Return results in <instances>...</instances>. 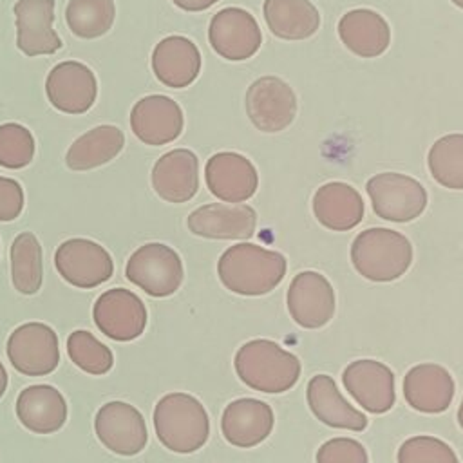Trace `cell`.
I'll use <instances>...</instances> for the list:
<instances>
[{"mask_svg":"<svg viewBox=\"0 0 463 463\" xmlns=\"http://www.w3.org/2000/svg\"><path fill=\"white\" fill-rule=\"evenodd\" d=\"M172 2L184 11H204L219 0H172Z\"/></svg>","mask_w":463,"mask_h":463,"instance_id":"obj_38","label":"cell"},{"mask_svg":"<svg viewBox=\"0 0 463 463\" xmlns=\"http://www.w3.org/2000/svg\"><path fill=\"white\" fill-rule=\"evenodd\" d=\"M454 378L439 364L425 362L411 367L403 376L405 402L418 412L439 414L454 398Z\"/></svg>","mask_w":463,"mask_h":463,"instance_id":"obj_21","label":"cell"},{"mask_svg":"<svg viewBox=\"0 0 463 463\" xmlns=\"http://www.w3.org/2000/svg\"><path fill=\"white\" fill-rule=\"evenodd\" d=\"M45 92L54 109L65 114H83L96 101L98 80L85 63L65 60L47 74Z\"/></svg>","mask_w":463,"mask_h":463,"instance_id":"obj_15","label":"cell"},{"mask_svg":"<svg viewBox=\"0 0 463 463\" xmlns=\"http://www.w3.org/2000/svg\"><path fill=\"white\" fill-rule=\"evenodd\" d=\"M11 280L22 295H34L43 282L42 244L33 232H22L11 244Z\"/></svg>","mask_w":463,"mask_h":463,"instance_id":"obj_30","label":"cell"},{"mask_svg":"<svg viewBox=\"0 0 463 463\" xmlns=\"http://www.w3.org/2000/svg\"><path fill=\"white\" fill-rule=\"evenodd\" d=\"M235 373L253 391L279 394L289 391L300 376V360L268 338H253L239 347Z\"/></svg>","mask_w":463,"mask_h":463,"instance_id":"obj_2","label":"cell"},{"mask_svg":"<svg viewBox=\"0 0 463 463\" xmlns=\"http://www.w3.org/2000/svg\"><path fill=\"white\" fill-rule=\"evenodd\" d=\"M398 463H459L454 449L434 436H412L405 439L396 454Z\"/></svg>","mask_w":463,"mask_h":463,"instance_id":"obj_35","label":"cell"},{"mask_svg":"<svg viewBox=\"0 0 463 463\" xmlns=\"http://www.w3.org/2000/svg\"><path fill=\"white\" fill-rule=\"evenodd\" d=\"M208 190L226 201L242 203L257 192L259 175L253 163L237 152H217L204 166Z\"/></svg>","mask_w":463,"mask_h":463,"instance_id":"obj_17","label":"cell"},{"mask_svg":"<svg viewBox=\"0 0 463 463\" xmlns=\"http://www.w3.org/2000/svg\"><path fill=\"white\" fill-rule=\"evenodd\" d=\"M317 463H369L365 447L353 438H331L317 450Z\"/></svg>","mask_w":463,"mask_h":463,"instance_id":"obj_36","label":"cell"},{"mask_svg":"<svg viewBox=\"0 0 463 463\" xmlns=\"http://www.w3.org/2000/svg\"><path fill=\"white\" fill-rule=\"evenodd\" d=\"M351 262L367 280L391 282L400 279L412 262L411 241L391 228L360 232L351 244Z\"/></svg>","mask_w":463,"mask_h":463,"instance_id":"obj_4","label":"cell"},{"mask_svg":"<svg viewBox=\"0 0 463 463\" xmlns=\"http://www.w3.org/2000/svg\"><path fill=\"white\" fill-rule=\"evenodd\" d=\"M94 430L98 439L119 456H136L148 441L143 414L134 405L119 400L99 407L94 418Z\"/></svg>","mask_w":463,"mask_h":463,"instance_id":"obj_11","label":"cell"},{"mask_svg":"<svg viewBox=\"0 0 463 463\" xmlns=\"http://www.w3.org/2000/svg\"><path fill=\"white\" fill-rule=\"evenodd\" d=\"M288 311L306 329L324 327L335 315V289L318 271H300L288 288Z\"/></svg>","mask_w":463,"mask_h":463,"instance_id":"obj_13","label":"cell"},{"mask_svg":"<svg viewBox=\"0 0 463 463\" xmlns=\"http://www.w3.org/2000/svg\"><path fill=\"white\" fill-rule=\"evenodd\" d=\"M125 136L114 125H99L81 134L67 150L65 163L71 170H92L112 161L123 148Z\"/></svg>","mask_w":463,"mask_h":463,"instance_id":"obj_29","label":"cell"},{"mask_svg":"<svg viewBox=\"0 0 463 463\" xmlns=\"http://www.w3.org/2000/svg\"><path fill=\"white\" fill-rule=\"evenodd\" d=\"M152 188L168 203H186L199 190V159L188 148L163 154L152 168Z\"/></svg>","mask_w":463,"mask_h":463,"instance_id":"obj_22","label":"cell"},{"mask_svg":"<svg viewBox=\"0 0 463 463\" xmlns=\"http://www.w3.org/2000/svg\"><path fill=\"white\" fill-rule=\"evenodd\" d=\"M313 213L322 226L335 232H347L360 224L364 199L351 184L331 181L315 192Z\"/></svg>","mask_w":463,"mask_h":463,"instance_id":"obj_26","label":"cell"},{"mask_svg":"<svg viewBox=\"0 0 463 463\" xmlns=\"http://www.w3.org/2000/svg\"><path fill=\"white\" fill-rule=\"evenodd\" d=\"M154 429L161 445L177 454L199 450L210 436L204 405L188 392H168L154 407Z\"/></svg>","mask_w":463,"mask_h":463,"instance_id":"obj_3","label":"cell"},{"mask_svg":"<svg viewBox=\"0 0 463 463\" xmlns=\"http://www.w3.org/2000/svg\"><path fill=\"white\" fill-rule=\"evenodd\" d=\"M16 416L31 432L52 434L67 421V402L52 385H29L16 398Z\"/></svg>","mask_w":463,"mask_h":463,"instance_id":"obj_25","label":"cell"},{"mask_svg":"<svg viewBox=\"0 0 463 463\" xmlns=\"http://www.w3.org/2000/svg\"><path fill=\"white\" fill-rule=\"evenodd\" d=\"M152 71L166 87H188L199 76L201 52L184 36H166L152 51Z\"/></svg>","mask_w":463,"mask_h":463,"instance_id":"obj_24","label":"cell"},{"mask_svg":"<svg viewBox=\"0 0 463 463\" xmlns=\"http://www.w3.org/2000/svg\"><path fill=\"white\" fill-rule=\"evenodd\" d=\"M5 389H7V371H5L4 364L0 362V398L4 396Z\"/></svg>","mask_w":463,"mask_h":463,"instance_id":"obj_39","label":"cell"},{"mask_svg":"<svg viewBox=\"0 0 463 463\" xmlns=\"http://www.w3.org/2000/svg\"><path fill=\"white\" fill-rule=\"evenodd\" d=\"M183 110L179 103L168 96H145L130 110V128L134 136L152 146L177 139L183 132Z\"/></svg>","mask_w":463,"mask_h":463,"instance_id":"obj_16","label":"cell"},{"mask_svg":"<svg viewBox=\"0 0 463 463\" xmlns=\"http://www.w3.org/2000/svg\"><path fill=\"white\" fill-rule=\"evenodd\" d=\"M188 230L204 239L235 241L250 239L257 226V213L248 204L226 206L210 203L195 208L186 219Z\"/></svg>","mask_w":463,"mask_h":463,"instance_id":"obj_19","label":"cell"},{"mask_svg":"<svg viewBox=\"0 0 463 463\" xmlns=\"http://www.w3.org/2000/svg\"><path fill=\"white\" fill-rule=\"evenodd\" d=\"M452 4H456V7H461L463 9V0H450Z\"/></svg>","mask_w":463,"mask_h":463,"instance_id":"obj_41","label":"cell"},{"mask_svg":"<svg viewBox=\"0 0 463 463\" xmlns=\"http://www.w3.org/2000/svg\"><path fill=\"white\" fill-rule=\"evenodd\" d=\"M54 266L71 286L90 289L107 282L114 273L110 253L90 239H67L54 251Z\"/></svg>","mask_w":463,"mask_h":463,"instance_id":"obj_8","label":"cell"},{"mask_svg":"<svg viewBox=\"0 0 463 463\" xmlns=\"http://www.w3.org/2000/svg\"><path fill=\"white\" fill-rule=\"evenodd\" d=\"M34 156V137L20 123L0 125V166L18 170L27 166Z\"/></svg>","mask_w":463,"mask_h":463,"instance_id":"obj_34","label":"cell"},{"mask_svg":"<svg viewBox=\"0 0 463 463\" xmlns=\"http://www.w3.org/2000/svg\"><path fill=\"white\" fill-rule=\"evenodd\" d=\"M24 188L18 181L0 175V221H14L24 210Z\"/></svg>","mask_w":463,"mask_h":463,"instance_id":"obj_37","label":"cell"},{"mask_svg":"<svg viewBox=\"0 0 463 463\" xmlns=\"http://www.w3.org/2000/svg\"><path fill=\"white\" fill-rule=\"evenodd\" d=\"M288 269L286 257L259 244L239 242L230 246L217 262L222 286L237 295L259 297L273 291Z\"/></svg>","mask_w":463,"mask_h":463,"instance_id":"obj_1","label":"cell"},{"mask_svg":"<svg viewBox=\"0 0 463 463\" xmlns=\"http://www.w3.org/2000/svg\"><path fill=\"white\" fill-rule=\"evenodd\" d=\"M458 423L463 429V398H461V403H459V409H458Z\"/></svg>","mask_w":463,"mask_h":463,"instance_id":"obj_40","label":"cell"},{"mask_svg":"<svg viewBox=\"0 0 463 463\" xmlns=\"http://www.w3.org/2000/svg\"><path fill=\"white\" fill-rule=\"evenodd\" d=\"M96 327L116 342H130L146 327V307L143 300L125 288L101 293L92 307Z\"/></svg>","mask_w":463,"mask_h":463,"instance_id":"obj_10","label":"cell"},{"mask_svg":"<svg viewBox=\"0 0 463 463\" xmlns=\"http://www.w3.org/2000/svg\"><path fill=\"white\" fill-rule=\"evenodd\" d=\"M273 409L255 398H239L230 402L221 418L224 439L239 449H251L262 443L273 430Z\"/></svg>","mask_w":463,"mask_h":463,"instance_id":"obj_20","label":"cell"},{"mask_svg":"<svg viewBox=\"0 0 463 463\" xmlns=\"http://www.w3.org/2000/svg\"><path fill=\"white\" fill-rule=\"evenodd\" d=\"M7 358L25 376L51 374L60 364V345L54 329L42 322L18 326L7 338Z\"/></svg>","mask_w":463,"mask_h":463,"instance_id":"obj_7","label":"cell"},{"mask_svg":"<svg viewBox=\"0 0 463 463\" xmlns=\"http://www.w3.org/2000/svg\"><path fill=\"white\" fill-rule=\"evenodd\" d=\"M306 400L315 418L333 429L362 432L367 427V416L340 394L329 374H315L307 382Z\"/></svg>","mask_w":463,"mask_h":463,"instance_id":"obj_23","label":"cell"},{"mask_svg":"<svg viewBox=\"0 0 463 463\" xmlns=\"http://www.w3.org/2000/svg\"><path fill=\"white\" fill-rule=\"evenodd\" d=\"M342 383L354 402L371 414H383L396 402L394 373L383 362L371 358L351 362L342 373Z\"/></svg>","mask_w":463,"mask_h":463,"instance_id":"obj_14","label":"cell"},{"mask_svg":"<svg viewBox=\"0 0 463 463\" xmlns=\"http://www.w3.org/2000/svg\"><path fill=\"white\" fill-rule=\"evenodd\" d=\"M67 354L74 365L96 376L109 373L114 364L112 351L85 329H78L69 335Z\"/></svg>","mask_w":463,"mask_h":463,"instance_id":"obj_33","label":"cell"},{"mask_svg":"<svg viewBox=\"0 0 463 463\" xmlns=\"http://www.w3.org/2000/svg\"><path fill=\"white\" fill-rule=\"evenodd\" d=\"M268 29L282 40H304L320 25L318 9L309 0H264Z\"/></svg>","mask_w":463,"mask_h":463,"instance_id":"obj_28","label":"cell"},{"mask_svg":"<svg viewBox=\"0 0 463 463\" xmlns=\"http://www.w3.org/2000/svg\"><path fill=\"white\" fill-rule=\"evenodd\" d=\"M208 40L219 56L239 61L251 58L259 51L262 33L251 13L241 7H224L213 14Z\"/></svg>","mask_w":463,"mask_h":463,"instance_id":"obj_12","label":"cell"},{"mask_svg":"<svg viewBox=\"0 0 463 463\" xmlns=\"http://www.w3.org/2000/svg\"><path fill=\"white\" fill-rule=\"evenodd\" d=\"M183 275L179 253L161 242L139 246L125 266V277L156 298L174 295L183 282Z\"/></svg>","mask_w":463,"mask_h":463,"instance_id":"obj_5","label":"cell"},{"mask_svg":"<svg viewBox=\"0 0 463 463\" xmlns=\"http://www.w3.org/2000/svg\"><path fill=\"white\" fill-rule=\"evenodd\" d=\"M365 190L378 217L391 222H409L427 208V192L420 181L398 172L373 175Z\"/></svg>","mask_w":463,"mask_h":463,"instance_id":"obj_6","label":"cell"},{"mask_svg":"<svg viewBox=\"0 0 463 463\" xmlns=\"http://www.w3.org/2000/svg\"><path fill=\"white\" fill-rule=\"evenodd\" d=\"M114 0H69L65 7L67 27L78 38L103 36L114 24Z\"/></svg>","mask_w":463,"mask_h":463,"instance_id":"obj_31","label":"cell"},{"mask_svg":"<svg viewBox=\"0 0 463 463\" xmlns=\"http://www.w3.org/2000/svg\"><path fill=\"white\" fill-rule=\"evenodd\" d=\"M246 114L262 132H280L289 127L297 114L293 89L277 76H262L246 90Z\"/></svg>","mask_w":463,"mask_h":463,"instance_id":"obj_9","label":"cell"},{"mask_svg":"<svg viewBox=\"0 0 463 463\" xmlns=\"http://www.w3.org/2000/svg\"><path fill=\"white\" fill-rule=\"evenodd\" d=\"M16 18V47L25 56L54 54L61 38L54 31V0H18L13 7Z\"/></svg>","mask_w":463,"mask_h":463,"instance_id":"obj_18","label":"cell"},{"mask_svg":"<svg viewBox=\"0 0 463 463\" xmlns=\"http://www.w3.org/2000/svg\"><path fill=\"white\" fill-rule=\"evenodd\" d=\"M338 36L351 52L362 58L380 56L391 43L389 24L371 9L347 11L338 22Z\"/></svg>","mask_w":463,"mask_h":463,"instance_id":"obj_27","label":"cell"},{"mask_svg":"<svg viewBox=\"0 0 463 463\" xmlns=\"http://www.w3.org/2000/svg\"><path fill=\"white\" fill-rule=\"evenodd\" d=\"M429 170L441 186L463 190V134H447L429 150Z\"/></svg>","mask_w":463,"mask_h":463,"instance_id":"obj_32","label":"cell"}]
</instances>
